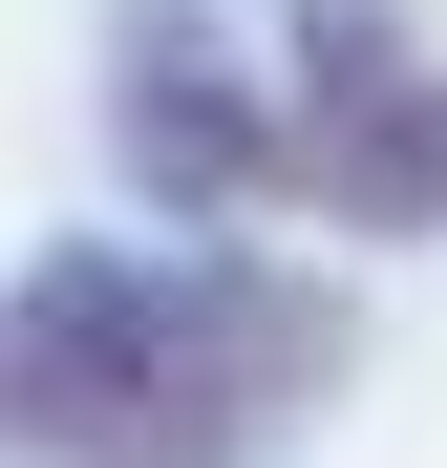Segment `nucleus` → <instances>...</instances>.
<instances>
[{
	"label": "nucleus",
	"instance_id": "nucleus-1",
	"mask_svg": "<svg viewBox=\"0 0 447 468\" xmlns=\"http://www.w3.org/2000/svg\"><path fill=\"white\" fill-rule=\"evenodd\" d=\"M362 320L235 234H64L0 298V468H277Z\"/></svg>",
	"mask_w": 447,
	"mask_h": 468
},
{
	"label": "nucleus",
	"instance_id": "nucleus-2",
	"mask_svg": "<svg viewBox=\"0 0 447 468\" xmlns=\"http://www.w3.org/2000/svg\"><path fill=\"white\" fill-rule=\"evenodd\" d=\"M107 149L171 234H235V213H298V86H256L213 0H128L107 22Z\"/></svg>",
	"mask_w": 447,
	"mask_h": 468
},
{
	"label": "nucleus",
	"instance_id": "nucleus-3",
	"mask_svg": "<svg viewBox=\"0 0 447 468\" xmlns=\"http://www.w3.org/2000/svg\"><path fill=\"white\" fill-rule=\"evenodd\" d=\"M298 213L447 234V64L384 43V0H298Z\"/></svg>",
	"mask_w": 447,
	"mask_h": 468
}]
</instances>
